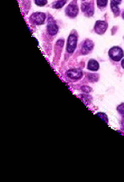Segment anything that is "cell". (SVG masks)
Returning a JSON list of instances; mask_svg holds the SVG:
<instances>
[{
	"label": "cell",
	"instance_id": "obj_1",
	"mask_svg": "<svg viewBox=\"0 0 124 182\" xmlns=\"http://www.w3.org/2000/svg\"><path fill=\"white\" fill-rule=\"evenodd\" d=\"M108 55L114 61H119L123 57V51L119 46H114L108 52Z\"/></svg>",
	"mask_w": 124,
	"mask_h": 182
},
{
	"label": "cell",
	"instance_id": "obj_2",
	"mask_svg": "<svg viewBox=\"0 0 124 182\" xmlns=\"http://www.w3.org/2000/svg\"><path fill=\"white\" fill-rule=\"evenodd\" d=\"M77 46V36L74 34H71L68 37V46H67V50L68 53H73Z\"/></svg>",
	"mask_w": 124,
	"mask_h": 182
},
{
	"label": "cell",
	"instance_id": "obj_3",
	"mask_svg": "<svg viewBox=\"0 0 124 182\" xmlns=\"http://www.w3.org/2000/svg\"><path fill=\"white\" fill-rule=\"evenodd\" d=\"M31 19L37 25H42L45 22V15L42 12H35L32 15Z\"/></svg>",
	"mask_w": 124,
	"mask_h": 182
},
{
	"label": "cell",
	"instance_id": "obj_4",
	"mask_svg": "<svg viewBox=\"0 0 124 182\" xmlns=\"http://www.w3.org/2000/svg\"><path fill=\"white\" fill-rule=\"evenodd\" d=\"M107 28V24L105 21H97L95 26V31L98 34H103Z\"/></svg>",
	"mask_w": 124,
	"mask_h": 182
},
{
	"label": "cell",
	"instance_id": "obj_5",
	"mask_svg": "<svg viewBox=\"0 0 124 182\" xmlns=\"http://www.w3.org/2000/svg\"><path fill=\"white\" fill-rule=\"evenodd\" d=\"M66 14L68 15V17L71 18H74L75 16H77V14H78V7H77V6L73 5V4L69 5L68 6V8L66 9Z\"/></svg>",
	"mask_w": 124,
	"mask_h": 182
},
{
	"label": "cell",
	"instance_id": "obj_6",
	"mask_svg": "<svg viewBox=\"0 0 124 182\" xmlns=\"http://www.w3.org/2000/svg\"><path fill=\"white\" fill-rule=\"evenodd\" d=\"M93 47H94V43L90 40H87L81 46V52L83 54H87V53H90Z\"/></svg>",
	"mask_w": 124,
	"mask_h": 182
},
{
	"label": "cell",
	"instance_id": "obj_7",
	"mask_svg": "<svg viewBox=\"0 0 124 182\" xmlns=\"http://www.w3.org/2000/svg\"><path fill=\"white\" fill-rule=\"evenodd\" d=\"M81 10L83 12H85L87 16H93L94 14V7L92 6V4H87L84 3L81 6Z\"/></svg>",
	"mask_w": 124,
	"mask_h": 182
},
{
	"label": "cell",
	"instance_id": "obj_8",
	"mask_svg": "<svg viewBox=\"0 0 124 182\" xmlns=\"http://www.w3.org/2000/svg\"><path fill=\"white\" fill-rule=\"evenodd\" d=\"M67 74H68V77H70L72 79H79L82 76V72L78 69H71V70L68 71Z\"/></svg>",
	"mask_w": 124,
	"mask_h": 182
},
{
	"label": "cell",
	"instance_id": "obj_9",
	"mask_svg": "<svg viewBox=\"0 0 124 182\" xmlns=\"http://www.w3.org/2000/svg\"><path fill=\"white\" fill-rule=\"evenodd\" d=\"M47 32H48V34H51V35H54L58 32V26H57L55 23H53L52 20L47 26Z\"/></svg>",
	"mask_w": 124,
	"mask_h": 182
},
{
	"label": "cell",
	"instance_id": "obj_10",
	"mask_svg": "<svg viewBox=\"0 0 124 182\" xmlns=\"http://www.w3.org/2000/svg\"><path fill=\"white\" fill-rule=\"evenodd\" d=\"M99 63L97 62L95 60H91L88 61V65H87V68L89 70H92V71H96L99 69Z\"/></svg>",
	"mask_w": 124,
	"mask_h": 182
},
{
	"label": "cell",
	"instance_id": "obj_11",
	"mask_svg": "<svg viewBox=\"0 0 124 182\" xmlns=\"http://www.w3.org/2000/svg\"><path fill=\"white\" fill-rule=\"evenodd\" d=\"M67 3V1L66 0H59V1H57L56 3L53 5V8H56V9H60V8H61L62 6H65V4Z\"/></svg>",
	"mask_w": 124,
	"mask_h": 182
},
{
	"label": "cell",
	"instance_id": "obj_12",
	"mask_svg": "<svg viewBox=\"0 0 124 182\" xmlns=\"http://www.w3.org/2000/svg\"><path fill=\"white\" fill-rule=\"evenodd\" d=\"M111 9H112V11H113V12L115 15H118L119 12H120L118 8V5L115 4V3H114L113 1H111Z\"/></svg>",
	"mask_w": 124,
	"mask_h": 182
},
{
	"label": "cell",
	"instance_id": "obj_13",
	"mask_svg": "<svg viewBox=\"0 0 124 182\" xmlns=\"http://www.w3.org/2000/svg\"><path fill=\"white\" fill-rule=\"evenodd\" d=\"M96 116L97 117H101L103 121H105L106 123H108V121H107V117L106 116V114L104 113H102V112H100V113H97L96 114Z\"/></svg>",
	"mask_w": 124,
	"mask_h": 182
},
{
	"label": "cell",
	"instance_id": "obj_14",
	"mask_svg": "<svg viewBox=\"0 0 124 182\" xmlns=\"http://www.w3.org/2000/svg\"><path fill=\"white\" fill-rule=\"evenodd\" d=\"M117 110H118V112L122 116H124V103H122V104L119 105L117 107Z\"/></svg>",
	"mask_w": 124,
	"mask_h": 182
},
{
	"label": "cell",
	"instance_id": "obj_15",
	"mask_svg": "<svg viewBox=\"0 0 124 182\" xmlns=\"http://www.w3.org/2000/svg\"><path fill=\"white\" fill-rule=\"evenodd\" d=\"M47 0H35V4L39 6H43L46 4Z\"/></svg>",
	"mask_w": 124,
	"mask_h": 182
},
{
	"label": "cell",
	"instance_id": "obj_16",
	"mask_svg": "<svg viewBox=\"0 0 124 182\" xmlns=\"http://www.w3.org/2000/svg\"><path fill=\"white\" fill-rule=\"evenodd\" d=\"M107 3V0H97V5L101 7H103V6H106Z\"/></svg>",
	"mask_w": 124,
	"mask_h": 182
},
{
	"label": "cell",
	"instance_id": "obj_17",
	"mask_svg": "<svg viewBox=\"0 0 124 182\" xmlns=\"http://www.w3.org/2000/svg\"><path fill=\"white\" fill-rule=\"evenodd\" d=\"M81 90L83 91V92H86V93H88V92H90L91 89L88 88V87H82L81 88Z\"/></svg>",
	"mask_w": 124,
	"mask_h": 182
},
{
	"label": "cell",
	"instance_id": "obj_18",
	"mask_svg": "<svg viewBox=\"0 0 124 182\" xmlns=\"http://www.w3.org/2000/svg\"><path fill=\"white\" fill-rule=\"evenodd\" d=\"M112 1H113L114 3H115V4L119 5V4L121 3V1H122V0H112Z\"/></svg>",
	"mask_w": 124,
	"mask_h": 182
},
{
	"label": "cell",
	"instance_id": "obj_19",
	"mask_svg": "<svg viewBox=\"0 0 124 182\" xmlns=\"http://www.w3.org/2000/svg\"><path fill=\"white\" fill-rule=\"evenodd\" d=\"M122 68H124V59L122 60Z\"/></svg>",
	"mask_w": 124,
	"mask_h": 182
},
{
	"label": "cell",
	"instance_id": "obj_20",
	"mask_svg": "<svg viewBox=\"0 0 124 182\" xmlns=\"http://www.w3.org/2000/svg\"><path fill=\"white\" fill-rule=\"evenodd\" d=\"M122 18H124V12H123V13H122Z\"/></svg>",
	"mask_w": 124,
	"mask_h": 182
},
{
	"label": "cell",
	"instance_id": "obj_21",
	"mask_svg": "<svg viewBox=\"0 0 124 182\" xmlns=\"http://www.w3.org/2000/svg\"><path fill=\"white\" fill-rule=\"evenodd\" d=\"M82 1H85V0H82Z\"/></svg>",
	"mask_w": 124,
	"mask_h": 182
}]
</instances>
